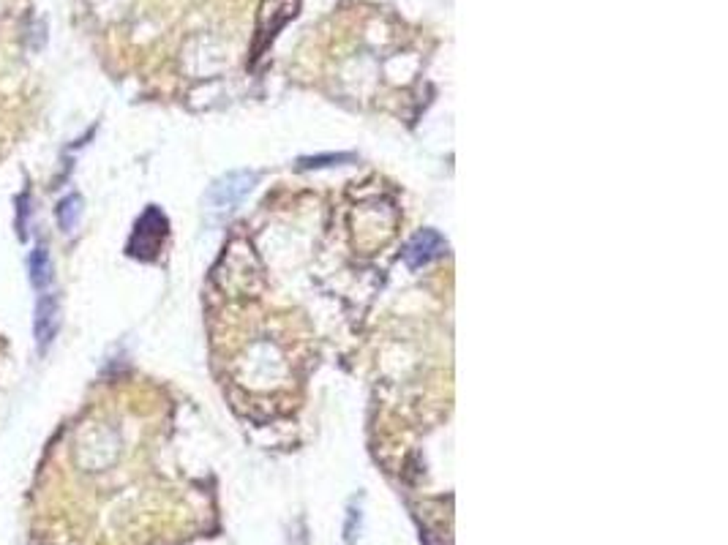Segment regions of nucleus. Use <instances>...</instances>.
<instances>
[{
  "label": "nucleus",
  "instance_id": "1",
  "mask_svg": "<svg viewBox=\"0 0 728 545\" xmlns=\"http://www.w3.org/2000/svg\"><path fill=\"white\" fill-rule=\"evenodd\" d=\"M164 235H167V218H164L156 208H150V210L137 221V229H134V237H131V246L128 248H131L134 257L150 259V257L159 251Z\"/></svg>",
  "mask_w": 728,
  "mask_h": 545
},
{
  "label": "nucleus",
  "instance_id": "2",
  "mask_svg": "<svg viewBox=\"0 0 728 545\" xmlns=\"http://www.w3.org/2000/svg\"><path fill=\"white\" fill-rule=\"evenodd\" d=\"M254 183H257V175H254V172H230L221 183H215L213 191H211V205H213V210H221V213L235 210V208L251 193Z\"/></svg>",
  "mask_w": 728,
  "mask_h": 545
},
{
  "label": "nucleus",
  "instance_id": "3",
  "mask_svg": "<svg viewBox=\"0 0 728 545\" xmlns=\"http://www.w3.org/2000/svg\"><path fill=\"white\" fill-rule=\"evenodd\" d=\"M447 243H444V237L439 232H434V229H423L407 248V264L412 270H418V267H423L428 264L431 259H437V257H442Z\"/></svg>",
  "mask_w": 728,
  "mask_h": 545
},
{
  "label": "nucleus",
  "instance_id": "4",
  "mask_svg": "<svg viewBox=\"0 0 728 545\" xmlns=\"http://www.w3.org/2000/svg\"><path fill=\"white\" fill-rule=\"evenodd\" d=\"M55 327H57V305H55L52 295H44L41 303H38V319H36V335L41 347H47V344L52 341Z\"/></svg>",
  "mask_w": 728,
  "mask_h": 545
},
{
  "label": "nucleus",
  "instance_id": "5",
  "mask_svg": "<svg viewBox=\"0 0 728 545\" xmlns=\"http://www.w3.org/2000/svg\"><path fill=\"white\" fill-rule=\"evenodd\" d=\"M82 202H79V196L77 193H72V196H66L63 202H60V208H57V218H60V227H63V232H74V227H77V218H79V213H82V208H79Z\"/></svg>",
  "mask_w": 728,
  "mask_h": 545
},
{
  "label": "nucleus",
  "instance_id": "6",
  "mask_svg": "<svg viewBox=\"0 0 728 545\" xmlns=\"http://www.w3.org/2000/svg\"><path fill=\"white\" fill-rule=\"evenodd\" d=\"M30 270H33V283L36 286H44L50 281V257H47V248H36L33 259H30Z\"/></svg>",
  "mask_w": 728,
  "mask_h": 545
}]
</instances>
